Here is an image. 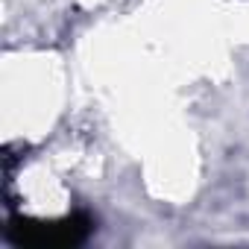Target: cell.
Returning <instances> with one entry per match:
<instances>
[{
    "mask_svg": "<svg viewBox=\"0 0 249 249\" xmlns=\"http://www.w3.org/2000/svg\"><path fill=\"white\" fill-rule=\"evenodd\" d=\"M91 220L85 214H73L56 223H36V220H12L6 226V237L18 246L33 249H62V246H79L91 234Z\"/></svg>",
    "mask_w": 249,
    "mask_h": 249,
    "instance_id": "1",
    "label": "cell"
}]
</instances>
